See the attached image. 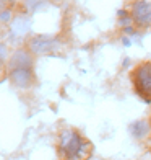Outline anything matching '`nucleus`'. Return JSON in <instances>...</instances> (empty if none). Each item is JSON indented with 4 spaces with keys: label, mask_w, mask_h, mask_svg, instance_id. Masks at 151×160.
Masks as SVG:
<instances>
[{
    "label": "nucleus",
    "mask_w": 151,
    "mask_h": 160,
    "mask_svg": "<svg viewBox=\"0 0 151 160\" xmlns=\"http://www.w3.org/2000/svg\"><path fill=\"white\" fill-rule=\"evenodd\" d=\"M91 144L75 129H65L59 136V154L63 160H86Z\"/></svg>",
    "instance_id": "nucleus-1"
},
{
    "label": "nucleus",
    "mask_w": 151,
    "mask_h": 160,
    "mask_svg": "<svg viewBox=\"0 0 151 160\" xmlns=\"http://www.w3.org/2000/svg\"><path fill=\"white\" fill-rule=\"evenodd\" d=\"M130 80L135 93L146 103H151V62H141L132 70Z\"/></svg>",
    "instance_id": "nucleus-2"
},
{
    "label": "nucleus",
    "mask_w": 151,
    "mask_h": 160,
    "mask_svg": "<svg viewBox=\"0 0 151 160\" xmlns=\"http://www.w3.org/2000/svg\"><path fill=\"white\" fill-rule=\"evenodd\" d=\"M132 21L140 28L151 26V2L148 0H135L130 8Z\"/></svg>",
    "instance_id": "nucleus-3"
},
{
    "label": "nucleus",
    "mask_w": 151,
    "mask_h": 160,
    "mask_svg": "<svg viewBox=\"0 0 151 160\" xmlns=\"http://www.w3.org/2000/svg\"><path fill=\"white\" fill-rule=\"evenodd\" d=\"M55 48V39L54 38H49V36H34V38L30 39V49L33 54H47V52H52Z\"/></svg>",
    "instance_id": "nucleus-4"
},
{
    "label": "nucleus",
    "mask_w": 151,
    "mask_h": 160,
    "mask_svg": "<svg viewBox=\"0 0 151 160\" xmlns=\"http://www.w3.org/2000/svg\"><path fill=\"white\" fill-rule=\"evenodd\" d=\"M13 69H33V56L26 49H18L8 61V70Z\"/></svg>",
    "instance_id": "nucleus-5"
},
{
    "label": "nucleus",
    "mask_w": 151,
    "mask_h": 160,
    "mask_svg": "<svg viewBox=\"0 0 151 160\" xmlns=\"http://www.w3.org/2000/svg\"><path fill=\"white\" fill-rule=\"evenodd\" d=\"M8 77L11 80V83L20 87V88H28L34 82L33 69H13V70H8Z\"/></svg>",
    "instance_id": "nucleus-6"
},
{
    "label": "nucleus",
    "mask_w": 151,
    "mask_h": 160,
    "mask_svg": "<svg viewBox=\"0 0 151 160\" xmlns=\"http://www.w3.org/2000/svg\"><path fill=\"white\" fill-rule=\"evenodd\" d=\"M28 28H30V18L26 17H18L15 18V21L11 23V36H16V38H21V36H25V33L28 31Z\"/></svg>",
    "instance_id": "nucleus-7"
},
{
    "label": "nucleus",
    "mask_w": 151,
    "mask_h": 160,
    "mask_svg": "<svg viewBox=\"0 0 151 160\" xmlns=\"http://www.w3.org/2000/svg\"><path fill=\"white\" fill-rule=\"evenodd\" d=\"M149 129H151L149 122H145V121L133 122V124H132V128H130L132 134H133L135 137H138V139H141V137H145V136L149 132Z\"/></svg>",
    "instance_id": "nucleus-8"
},
{
    "label": "nucleus",
    "mask_w": 151,
    "mask_h": 160,
    "mask_svg": "<svg viewBox=\"0 0 151 160\" xmlns=\"http://www.w3.org/2000/svg\"><path fill=\"white\" fill-rule=\"evenodd\" d=\"M46 3H47V0H25V7L30 12L38 10V8H41L42 5H46Z\"/></svg>",
    "instance_id": "nucleus-9"
},
{
    "label": "nucleus",
    "mask_w": 151,
    "mask_h": 160,
    "mask_svg": "<svg viewBox=\"0 0 151 160\" xmlns=\"http://www.w3.org/2000/svg\"><path fill=\"white\" fill-rule=\"evenodd\" d=\"M7 59V46L0 42V64H3Z\"/></svg>",
    "instance_id": "nucleus-10"
},
{
    "label": "nucleus",
    "mask_w": 151,
    "mask_h": 160,
    "mask_svg": "<svg viewBox=\"0 0 151 160\" xmlns=\"http://www.w3.org/2000/svg\"><path fill=\"white\" fill-rule=\"evenodd\" d=\"M0 20H2V21H8L10 20V12L8 10L2 12V13H0Z\"/></svg>",
    "instance_id": "nucleus-11"
},
{
    "label": "nucleus",
    "mask_w": 151,
    "mask_h": 160,
    "mask_svg": "<svg viewBox=\"0 0 151 160\" xmlns=\"http://www.w3.org/2000/svg\"><path fill=\"white\" fill-rule=\"evenodd\" d=\"M148 122H149V126H151V116H149V121H148Z\"/></svg>",
    "instance_id": "nucleus-12"
}]
</instances>
